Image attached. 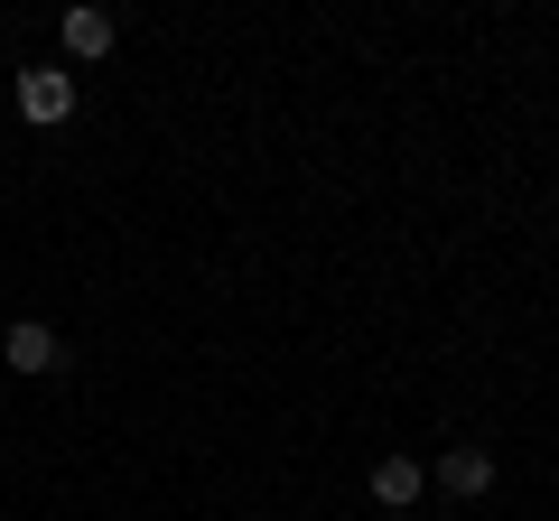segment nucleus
I'll return each mask as SVG.
<instances>
[{
	"label": "nucleus",
	"mask_w": 559,
	"mask_h": 521,
	"mask_svg": "<svg viewBox=\"0 0 559 521\" xmlns=\"http://www.w3.org/2000/svg\"><path fill=\"white\" fill-rule=\"evenodd\" d=\"M66 112H75V75H66V65H20V121L57 131Z\"/></svg>",
	"instance_id": "nucleus-1"
},
{
	"label": "nucleus",
	"mask_w": 559,
	"mask_h": 521,
	"mask_svg": "<svg viewBox=\"0 0 559 521\" xmlns=\"http://www.w3.org/2000/svg\"><path fill=\"white\" fill-rule=\"evenodd\" d=\"M419 494H429V465H419V457H382L373 465V502H382V512H411Z\"/></svg>",
	"instance_id": "nucleus-2"
},
{
	"label": "nucleus",
	"mask_w": 559,
	"mask_h": 521,
	"mask_svg": "<svg viewBox=\"0 0 559 521\" xmlns=\"http://www.w3.org/2000/svg\"><path fill=\"white\" fill-rule=\"evenodd\" d=\"M57 38H66V57H75V65L112 57V10H66V20H57Z\"/></svg>",
	"instance_id": "nucleus-3"
},
{
	"label": "nucleus",
	"mask_w": 559,
	"mask_h": 521,
	"mask_svg": "<svg viewBox=\"0 0 559 521\" xmlns=\"http://www.w3.org/2000/svg\"><path fill=\"white\" fill-rule=\"evenodd\" d=\"M439 484H448L457 502L495 494V457H485V447H448V457H439Z\"/></svg>",
	"instance_id": "nucleus-4"
},
{
	"label": "nucleus",
	"mask_w": 559,
	"mask_h": 521,
	"mask_svg": "<svg viewBox=\"0 0 559 521\" xmlns=\"http://www.w3.org/2000/svg\"><path fill=\"white\" fill-rule=\"evenodd\" d=\"M10 363H20V373H47V363H57V326H10Z\"/></svg>",
	"instance_id": "nucleus-5"
}]
</instances>
